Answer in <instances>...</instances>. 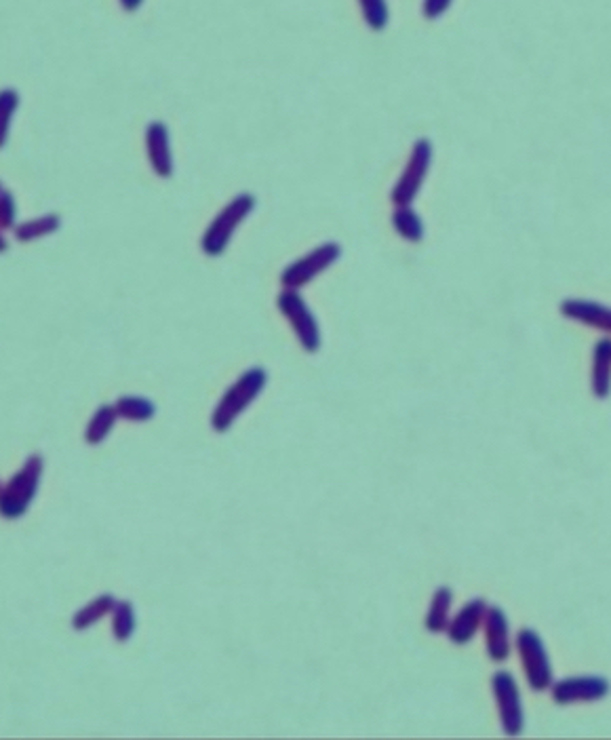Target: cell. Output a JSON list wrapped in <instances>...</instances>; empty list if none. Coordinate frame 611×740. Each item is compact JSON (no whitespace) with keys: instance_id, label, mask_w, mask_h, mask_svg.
<instances>
[{"instance_id":"obj_1","label":"cell","mask_w":611,"mask_h":740,"mask_svg":"<svg viewBox=\"0 0 611 740\" xmlns=\"http://www.w3.org/2000/svg\"><path fill=\"white\" fill-rule=\"evenodd\" d=\"M268 384V372L264 367H249L236 378L211 414V426L215 433H226L247 407L262 395Z\"/></svg>"},{"instance_id":"obj_2","label":"cell","mask_w":611,"mask_h":740,"mask_svg":"<svg viewBox=\"0 0 611 740\" xmlns=\"http://www.w3.org/2000/svg\"><path fill=\"white\" fill-rule=\"evenodd\" d=\"M255 209V197L251 192H241L222 207L215 218L209 222L201 237V249L209 258H220L222 253L228 249L234 232L249 218V213Z\"/></svg>"},{"instance_id":"obj_3","label":"cell","mask_w":611,"mask_h":740,"mask_svg":"<svg viewBox=\"0 0 611 740\" xmlns=\"http://www.w3.org/2000/svg\"><path fill=\"white\" fill-rule=\"evenodd\" d=\"M43 469L45 460L34 454L22 464V469L0 488V517L19 519L28 513L32 500L36 498L38 485H41Z\"/></svg>"},{"instance_id":"obj_4","label":"cell","mask_w":611,"mask_h":740,"mask_svg":"<svg viewBox=\"0 0 611 740\" xmlns=\"http://www.w3.org/2000/svg\"><path fill=\"white\" fill-rule=\"evenodd\" d=\"M277 306L281 310V315L285 317V321L291 325L300 346L306 350V353H317L323 342L321 327L300 291L283 289L277 298Z\"/></svg>"},{"instance_id":"obj_5","label":"cell","mask_w":611,"mask_h":740,"mask_svg":"<svg viewBox=\"0 0 611 740\" xmlns=\"http://www.w3.org/2000/svg\"><path fill=\"white\" fill-rule=\"evenodd\" d=\"M517 652L521 658V667L529 688L534 692L550 690L555 681L553 667H550L548 652L544 648L542 637L534 629H521L517 633Z\"/></svg>"},{"instance_id":"obj_6","label":"cell","mask_w":611,"mask_h":740,"mask_svg":"<svg viewBox=\"0 0 611 740\" xmlns=\"http://www.w3.org/2000/svg\"><path fill=\"white\" fill-rule=\"evenodd\" d=\"M430 165H432V144L430 140L420 138L416 140V144H413L409 159L399 175V180L390 190V201L394 203V207L411 205L418 199L426 175L430 171Z\"/></svg>"},{"instance_id":"obj_7","label":"cell","mask_w":611,"mask_h":740,"mask_svg":"<svg viewBox=\"0 0 611 740\" xmlns=\"http://www.w3.org/2000/svg\"><path fill=\"white\" fill-rule=\"evenodd\" d=\"M340 258H342L340 243L327 241L319 247H314L312 251H308L306 256H302L295 262H291L289 266H285V270L281 272V285H283V289H298L300 291L302 287H306L308 283L317 279L321 272L331 268Z\"/></svg>"},{"instance_id":"obj_8","label":"cell","mask_w":611,"mask_h":740,"mask_svg":"<svg viewBox=\"0 0 611 740\" xmlns=\"http://www.w3.org/2000/svg\"><path fill=\"white\" fill-rule=\"evenodd\" d=\"M491 688L498 703L502 730L506 736H519L525 728V713L521 703V692L517 679L508 671H498L491 679Z\"/></svg>"},{"instance_id":"obj_9","label":"cell","mask_w":611,"mask_h":740,"mask_svg":"<svg viewBox=\"0 0 611 740\" xmlns=\"http://www.w3.org/2000/svg\"><path fill=\"white\" fill-rule=\"evenodd\" d=\"M553 700L557 705H574V703H595L609 694V681L601 675H580V677H565L561 681H553Z\"/></svg>"},{"instance_id":"obj_10","label":"cell","mask_w":611,"mask_h":740,"mask_svg":"<svg viewBox=\"0 0 611 740\" xmlns=\"http://www.w3.org/2000/svg\"><path fill=\"white\" fill-rule=\"evenodd\" d=\"M146 154L150 169L159 175L161 180H169L173 175V152H171V135L169 127L163 121H152L146 127Z\"/></svg>"},{"instance_id":"obj_11","label":"cell","mask_w":611,"mask_h":740,"mask_svg":"<svg viewBox=\"0 0 611 740\" xmlns=\"http://www.w3.org/2000/svg\"><path fill=\"white\" fill-rule=\"evenodd\" d=\"M487 601L477 597L464 603V608L449 620V625L445 629L449 641L458 646L468 644V641L477 635V631L483 627L485 612H487Z\"/></svg>"},{"instance_id":"obj_12","label":"cell","mask_w":611,"mask_h":740,"mask_svg":"<svg viewBox=\"0 0 611 740\" xmlns=\"http://www.w3.org/2000/svg\"><path fill=\"white\" fill-rule=\"evenodd\" d=\"M485 629V648L487 656L494 662H504L510 656V627H508V616L502 608L491 606L485 612L483 620Z\"/></svg>"},{"instance_id":"obj_13","label":"cell","mask_w":611,"mask_h":740,"mask_svg":"<svg viewBox=\"0 0 611 740\" xmlns=\"http://www.w3.org/2000/svg\"><path fill=\"white\" fill-rule=\"evenodd\" d=\"M561 315L569 321H578L586 327H595L611 334V308L593 300L567 298L561 302Z\"/></svg>"},{"instance_id":"obj_14","label":"cell","mask_w":611,"mask_h":740,"mask_svg":"<svg viewBox=\"0 0 611 740\" xmlns=\"http://www.w3.org/2000/svg\"><path fill=\"white\" fill-rule=\"evenodd\" d=\"M590 386L597 399H607L611 393V338H601L593 348Z\"/></svg>"},{"instance_id":"obj_15","label":"cell","mask_w":611,"mask_h":740,"mask_svg":"<svg viewBox=\"0 0 611 740\" xmlns=\"http://www.w3.org/2000/svg\"><path fill=\"white\" fill-rule=\"evenodd\" d=\"M59 228H62V218H59L57 213H45V216L19 222L13 228V237L19 243H32L38 239H45L49 235H55Z\"/></svg>"},{"instance_id":"obj_16","label":"cell","mask_w":611,"mask_h":740,"mask_svg":"<svg viewBox=\"0 0 611 740\" xmlns=\"http://www.w3.org/2000/svg\"><path fill=\"white\" fill-rule=\"evenodd\" d=\"M392 228L397 235L409 243H420L424 239V222L420 213L411 205H397L392 211Z\"/></svg>"},{"instance_id":"obj_17","label":"cell","mask_w":611,"mask_h":740,"mask_svg":"<svg viewBox=\"0 0 611 740\" xmlns=\"http://www.w3.org/2000/svg\"><path fill=\"white\" fill-rule=\"evenodd\" d=\"M451 603H453V591L449 587H439L435 591V595H432V601H430V608H428V614H426V622L424 627L430 631V633H443L449 625V612H451Z\"/></svg>"},{"instance_id":"obj_18","label":"cell","mask_w":611,"mask_h":740,"mask_svg":"<svg viewBox=\"0 0 611 740\" xmlns=\"http://www.w3.org/2000/svg\"><path fill=\"white\" fill-rule=\"evenodd\" d=\"M116 599L112 595H100L95 597L93 601H89L87 606H83L81 610H78L74 616H72V627L76 631H87L91 629L93 625H97L104 616L112 614V608H114Z\"/></svg>"},{"instance_id":"obj_19","label":"cell","mask_w":611,"mask_h":740,"mask_svg":"<svg viewBox=\"0 0 611 740\" xmlns=\"http://www.w3.org/2000/svg\"><path fill=\"white\" fill-rule=\"evenodd\" d=\"M114 407H116L118 418H125L129 422H148L156 414L154 403L146 397H137V395L118 397Z\"/></svg>"},{"instance_id":"obj_20","label":"cell","mask_w":611,"mask_h":740,"mask_svg":"<svg viewBox=\"0 0 611 740\" xmlns=\"http://www.w3.org/2000/svg\"><path fill=\"white\" fill-rule=\"evenodd\" d=\"M118 420V414H116V407L114 405H102L97 407V412L93 414L87 431H85V441L89 445H100L104 443V439L112 433V428Z\"/></svg>"},{"instance_id":"obj_21","label":"cell","mask_w":611,"mask_h":740,"mask_svg":"<svg viewBox=\"0 0 611 740\" xmlns=\"http://www.w3.org/2000/svg\"><path fill=\"white\" fill-rule=\"evenodd\" d=\"M135 610H133V603L123 599V601H116L114 608H112V633H114V639L121 641V644H125V641L131 639V635L135 633Z\"/></svg>"},{"instance_id":"obj_22","label":"cell","mask_w":611,"mask_h":740,"mask_svg":"<svg viewBox=\"0 0 611 740\" xmlns=\"http://www.w3.org/2000/svg\"><path fill=\"white\" fill-rule=\"evenodd\" d=\"M19 93L11 87L0 89V150L7 146L9 133H11V123L15 119V112L19 110Z\"/></svg>"},{"instance_id":"obj_23","label":"cell","mask_w":611,"mask_h":740,"mask_svg":"<svg viewBox=\"0 0 611 740\" xmlns=\"http://www.w3.org/2000/svg\"><path fill=\"white\" fill-rule=\"evenodd\" d=\"M365 24L373 32H382L390 22V9L386 0H359Z\"/></svg>"},{"instance_id":"obj_24","label":"cell","mask_w":611,"mask_h":740,"mask_svg":"<svg viewBox=\"0 0 611 740\" xmlns=\"http://www.w3.org/2000/svg\"><path fill=\"white\" fill-rule=\"evenodd\" d=\"M17 226V201L9 190H0V230H13Z\"/></svg>"},{"instance_id":"obj_25","label":"cell","mask_w":611,"mask_h":740,"mask_svg":"<svg viewBox=\"0 0 611 740\" xmlns=\"http://www.w3.org/2000/svg\"><path fill=\"white\" fill-rule=\"evenodd\" d=\"M453 0H424L422 3V13L426 19H439L449 7Z\"/></svg>"},{"instance_id":"obj_26","label":"cell","mask_w":611,"mask_h":740,"mask_svg":"<svg viewBox=\"0 0 611 740\" xmlns=\"http://www.w3.org/2000/svg\"><path fill=\"white\" fill-rule=\"evenodd\" d=\"M118 3H121V7L127 13H133V11H137V9H140L144 5V0H118Z\"/></svg>"},{"instance_id":"obj_27","label":"cell","mask_w":611,"mask_h":740,"mask_svg":"<svg viewBox=\"0 0 611 740\" xmlns=\"http://www.w3.org/2000/svg\"><path fill=\"white\" fill-rule=\"evenodd\" d=\"M9 249V241L5 239V235H3V230H0V253H5Z\"/></svg>"},{"instance_id":"obj_28","label":"cell","mask_w":611,"mask_h":740,"mask_svg":"<svg viewBox=\"0 0 611 740\" xmlns=\"http://www.w3.org/2000/svg\"><path fill=\"white\" fill-rule=\"evenodd\" d=\"M0 190H3V184H0Z\"/></svg>"},{"instance_id":"obj_29","label":"cell","mask_w":611,"mask_h":740,"mask_svg":"<svg viewBox=\"0 0 611 740\" xmlns=\"http://www.w3.org/2000/svg\"><path fill=\"white\" fill-rule=\"evenodd\" d=\"M0 488H3V485H0Z\"/></svg>"}]
</instances>
